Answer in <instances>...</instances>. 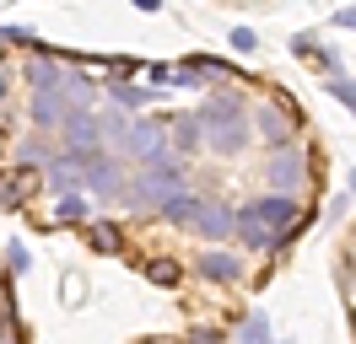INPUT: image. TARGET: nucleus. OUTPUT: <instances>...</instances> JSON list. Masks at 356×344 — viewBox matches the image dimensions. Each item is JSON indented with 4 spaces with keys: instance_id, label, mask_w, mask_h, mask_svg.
Instances as JSON below:
<instances>
[{
    "instance_id": "f03ea898",
    "label": "nucleus",
    "mask_w": 356,
    "mask_h": 344,
    "mask_svg": "<svg viewBox=\"0 0 356 344\" xmlns=\"http://www.w3.org/2000/svg\"><path fill=\"white\" fill-rule=\"evenodd\" d=\"M168 146H173L168 124H156V119H140V113H135L130 124H124V135H119V150H124L130 162H162V156H168Z\"/></svg>"
},
{
    "instance_id": "20e7f679",
    "label": "nucleus",
    "mask_w": 356,
    "mask_h": 344,
    "mask_svg": "<svg viewBox=\"0 0 356 344\" xmlns=\"http://www.w3.org/2000/svg\"><path fill=\"white\" fill-rule=\"evenodd\" d=\"M254 210H259V221L270 226L275 248H281L286 237L302 232V210H297V199H291V194H265V199H254Z\"/></svg>"
},
{
    "instance_id": "423d86ee",
    "label": "nucleus",
    "mask_w": 356,
    "mask_h": 344,
    "mask_svg": "<svg viewBox=\"0 0 356 344\" xmlns=\"http://www.w3.org/2000/svg\"><path fill=\"white\" fill-rule=\"evenodd\" d=\"M103 146H108V129H103L97 113H70L65 119V150L76 162H81V156H97Z\"/></svg>"
},
{
    "instance_id": "2eb2a0df",
    "label": "nucleus",
    "mask_w": 356,
    "mask_h": 344,
    "mask_svg": "<svg viewBox=\"0 0 356 344\" xmlns=\"http://www.w3.org/2000/svg\"><path fill=\"white\" fill-rule=\"evenodd\" d=\"M200 210H205V199L184 189V194H173L156 215H162V221H173V226H200Z\"/></svg>"
},
{
    "instance_id": "a211bd4d",
    "label": "nucleus",
    "mask_w": 356,
    "mask_h": 344,
    "mask_svg": "<svg viewBox=\"0 0 356 344\" xmlns=\"http://www.w3.org/2000/svg\"><path fill=\"white\" fill-rule=\"evenodd\" d=\"M65 92H70V108H76V113H92V103H97V81H92L87 70H70Z\"/></svg>"
},
{
    "instance_id": "0eeeda50",
    "label": "nucleus",
    "mask_w": 356,
    "mask_h": 344,
    "mask_svg": "<svg viewBox=\"0 0 356 344\" xmlns=\"http://www.w3.org/2000/svg\"><path fill=\"white\" fill-rule=\"evenodd\" d=\"M70 113H76V108H70L65 86H44V92H33V129H65Z\"/></svg>"
},
{
    "instance_id": "39448f33",
    "label": "nucleus",
    "mask_w": 356,
    "mask_h": 344,
    "mask_svg": "<svg viewBox=\"0 0 356 344\" xmlns=\"http://www.w3.org/2000/svg\"><path fill=\"white\" fill-rule=\"evenodd\" d=\"M265 183H270V194H291L297 199V189L308 183V156L302 150H275L270 156V167H265Z\"/></svg>"
},
{
    "instance_id": "f3484780",
    "label": "nucleus",
    "mask_w": 356,
    "mask_h": 344,
    "mask_svg": "<svg viewBox=\"0 0 356 344\" xmlns=\"http://www.w3.org/2000/svg\"><path fill=\"white\" fill-rule=\"evenodd\" d=\"M238 237H243V248H275V237H270V226L259 221V210H254V205H243V210H238Z\"/></svg>"
},
{
    "instance_id": "a878e982",
    "label": "nucleus",
    "mask_w": 356,
    "mask_h": 344,
    "mask_svg": "<svg viewBox=\"0 0 356 344\" xmlns=\"http://www.w3.org/2000/svg\"><path fill=\"white\" fill-rule=\"evenodd\" d=\"M330 92H334V97H340V103L356 113V81H330Z\"/></svg>"
},
{
    "instance_id": "9b49d317",
    "label": "nucleus",
    "mask_w": 356,
    "mask_h": 344,
    "mask_svg": "<svg viewBox=\"0 0 356 344\" xmlns=\"http://www.w3.org/2000/svg\"><path fill=\"white\" fill-rule=\"evenodd\" d=\"M168 135H173V150H178V156H195V150L205 146L200 113H178V119H168Z\"/></svg>"
},
{
    "instance_id": "7c9ffc66",
    "label": "nucleus",
    "mask_w": 356,
    "mask_h": 344,
    "mask_svg": "<svg viewBox=\"0 0 356 344\" xmlns=\"http://www.w3.org/2000/svg\"><path fill=\"white\" fill-rule=\"evenodd\" d=\"M11 146V119H0V150Z\"/></svg>"
},
{
    "instance_id": "f8f14e48",
    "label": "nucleus",
    "mask_w": 356,
    "mask_h": 344,
    "mask_svg": "<svg viewBox=\"0 0 356 344\" xmlns=\"http://www.w3.org/2000/svg\"><path fill=\"white\" fill-rule=\"evenodd\" d=\"M33 189H38V172L33 167L6 172V178H0V205H6V210H22L27 199H33Z\"/></svg>"
},
{
    "instance_id": "b1692460",
    "label": "nucleus",
    "mask_w": 356,
    "mask_h": 344,
    "mask_svg": "<svg viewBox=\"0 0 356 344\" xmlns=\"http://www.w3.org/2000/svg\"><path fill=\"white\" fill-rule=\"evenodd\" d=\"M227 43H232L238 54H254V49H259V38H254V27H232V33H227Z\"/></svg>"
},
{
    "instance_id": "412c9836",
    "label": "nucleus",
    "mask_w": 356,
    "mask_h": 344,
    "mask_svg": "<svg viewBox=\"0 0 356 344\" xmlns=\"http://www.w3.org/2000/svg\"><path fill=\"white\" fill-rule=\"evenodd\" d=\"M291 54H297V60H318V64H334V54H330V49H318V38H308V33H297V38H291Z\"/></svg>"
},
{
    "instance_id": "c756f323",
    "label": "nucleus",
    "mask_w": 356,
    "mask_h": 344,
    "mask_svg": "<svg viewBox=\"0 0 356 344\" xmlns=\"http://www.w3.org/2000/svg\"><path fill=\"white\" fill-rule=\"evenodd\" d=\"M6 97H11V70L0 64V103H6Z\"/></svg>"
},
{
    "instance_id": "bb28decb",
    "label": "nucleus",
    "mask_w": 356,
    "mask_h": 344,
    "mask_svg": "<svg viewBox=\"0 0 356 344\" xmlns=\"http://www.w3.org/2000/svg\"><path fill=\"white\" fill-rule=\"evenodd\" d=\"M0 43H33V33L27 27H0Z\"/></svg>"
},
{
    "instance_id": "c85d7f7f",
    "label": "nucleus",
    "mask_w": 356,
    "mask_h": 344,
    "mask_svg": "<svg viewBox=\"0 0 356 344\" xmlns=\"http://www.w3.org/2000/svg\"><path fill=\"white\" fill-rule=\"evenodd\" d=\"M334 27H351V33H356V6H346V11H334Z\"/></svg>"
},
{
    "instance_id": "473e14b6",
    "label": "nucleus",
    "mask_w": 356,
    "mask_h": 344,
    "mask_svg": "<svg viewBox=\"0 0 356 344\" xmlns=\"http://www.w3.org/2000/svg\"><path fill=\"white\" fill-rule=\"evenodd\" d=\"M351 194H356V167H351Z\"/></svg>"
},
{
    "instance_id": "6ab92c4d",
    "label": "nucleus",
    "mask_w": 356,
    "mask_h": 344,
    "mask_svg": "<svg viewBox=\"0 0 356 344\" xmlns=\"http://www.w3.org/2000/svg\"><path fill=\"white\" fill-rule=\"evenodd\" d=\"M238 344H270V318H265V312H248V318H243Z\"/></svg>"
},
{
    "instance_id": "dca6fc26",
    "label": "nucleus",
    "mask_w": 356,
    "mask_h": 344,
    "mask_svg": "<svg viewBox=\"0 0 356 344\" xmlns=\"http://www.w3.org/2000/svg\"><path fill=\"white\" fill-rule=\"evenodd\" d=\"M108 92H113V103L124 108V113H140V108H152L162 92L156 86H135V81H108Z\"/></svg>"
},
{
    "instance_id": "2f4dec72",
    "label": "nucleus",
    "mask_w": 356,
    "mask_h": 344,
    "mask_svg": "<svg viewBox=\"0 0 356 344\" xmlns=\"http://www.w3.org/2000/svg\"><path fill=\"white\" fill-rule=\"evenodd\" d=\"M135 6H140V11H162V0H135Z\"/></svg>"
},
{
    "instance_id": "6e6552de",
    "label": "nucleus",
    "mask_w": 356,
    "mask_h": 344,
    "mask_svg": "<svg viewBox=\"0 0 356 344\" xmlns=\"http://www.w3.org/2000/svg\"><path fill=\"white\" fill-rule=\"evenodd\" d=\"M81 178H87L92 199H119V162H113L108 150H97V156H81Z\"/></svg>"
},
{
    "instance_id": "ddd939ff",
    "label": "nucleus",
    "mask_w": 356,
    "mask_h": 344,
    "mask_svg": "<svg viewBox=\"0 0 356 344\" xmlns=\"http://www.w3.org/2000/svg\"><path fill=\"white\" fill-rule=\"evenodd\" d=\"M248 140H254V129L238 119V124H222V129H205V146L211 150H222V156H243Z\"/></svg>"
},
{
    "instance_id": "9d476101",
    "label": "nucleus",
    "mask_w": 356,
    "mask_h": 344,
    "mask_svg": "<svg viewBox=\"0 0 356 344\" xmlns=\"http://www.w3.org/2000/svg\"><path fill=\"white\" fill-rule=\"evenodd\" d=\"M195 232H200L205 242H227V237H238V210H232V205H205Z\"/></svg>"
},
{
    "instance_id": "4468645a",
    "label": "nucleus",
    "mask_w": 356,
    "mask_h": 344,
    "mask_svg": "<svg viewBox=\"0 0 356 344\" xmlns=\"http://www.w3.org/2000/svg\"><path fill=\"white\" fill-rule=\"evenodd\" d=\"M200 275L232 285V280H243V258H232L227 248H205V253H200Z\"/></svg>"
},
{
    "instance_id": "1a4fd4ad",
    "label": "nucleus",
    "mask_w": 356,
    "mask_h": 344,
    "mask_svg": "<svg viewBox=\"0 0 356 344\" xmlns=\"http://www.w3.org/2000/svg\"><path fill=\"white\" fill-rule=\"evenodd\" d=\"M243 119V97L238 92H211L200 103V124L205 129H222V124H238Z\"/></svg>"
},
{
    "instance_id": "cd10ccee",
    "label": "nucleus",
    "mask_w": 356,
    "mask_h": 344,
    "mask_svg": "<svg viewBox=\"0 0 356 344\" xmlns=\"http://www.w3.org/2000/svg\"><path fill=\"white\" fill-rule=\"evenodd\" d=\"M189 344H222V334H216V328H195V339Z\"/></svg>"
},
{
    "instance_id": "4be33fe9",
    "label": "nucleus",
    "mask_w": 356,
    "mask_h": 344,
    "mask_svg": "<svg viewBox=\"0 0 356 344\" xmlns=\"http://www.w3.org/2000/svg\"><path fill=\"white\" fill-rule=\"evenodd\" d=\"M146 280H152V285H178L184 269H178L173 258H152V264H146Z\"/></svg>"
},
{
    "instance_id": "393cba45",
    "label": "nucleus",
    "mask_w": 356,
    "mask_h": 344,
    "mask_svg": "<svg viewBox=\"0 0 356 344\" xmlns=\"http://www.w3.org/2000/svg\"><path fill=\"white\" fill-rule=\"evenodd\" d=\"M6 258H11V275H27V264H33L22 242H11V248H6Z\"/></svg>"
},
{
    "instance_id": "f257e3e1",
    "label": "nucleus",
    "mask_w": 356,
    "mask_h": 344,
    "mask_svg": "<svg viewBox=\"0 0 356 344\" xmlns=\"http://www.w3.org/2000/svg\"><path fill=\"white\" fill-rule=\"evenodd\" d=\"M184 189H189V167L162 156V162H152L146 172H135V183L124 189V199H130L135 210H162V205H168L173 194H184Z\"/></svg>"
},
{
    "instance_id": "aec40b11",
    "label": "nucleus",
    "mask_w": 356,
    "mask_h": 344,
    "mask_svg": "<svg viewBox=\"0 0 356 344\" xmlns=\"http://www.w3.org/2000/svg\"><path fill=\"white\" fill-rule=\"evenodd\" d=\"M87 242L97 248V253H119V226H108V221H92V226H87Z\"/></svg>"
},
{
    "instance_id": "5701e85b",
    "label": "nucleus",
    "mask_w": 356,
    "mask_h": 344,
    "mask_svg": "<svg viewBox=\"0 0 356 344\" xmlns=\"http://www.w3.org/2000/svg\"><path fill=\"white\" fill-rule=\"evenodd\" d=\"M54 221H87V199H81V194L60 199V215H54Z\"/></svg>"
},
{
    "instance_id": "7ed1b4c3",
    "label": "nucleus",
    "mask_w": 356,
    "mask_h": 344,
    "mask_svg": "<svg viewBox=\"0 0 356 344\" xmlns=\"http://www.w3.org/2000/svg\"><path fill=\"white\" fill-rule=\"evenodd\" d=\"M254 135H259L270 150H286L291 135H297V113H291V103H281V97L259 103V108H254Z\"/></svg>"
}]
</instances>
